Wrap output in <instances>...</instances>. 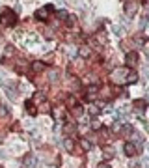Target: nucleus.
Here are the masks:
<instances>
[{
  "label": "nucleus",
  "mask_w": 149,
  "mask_h": 168,
  "mask_svg": "<svg viewBox=\"0 0 149 168\" xmlns=\"http://www.w3.org/2000/svg\"><path fill=\"white\" fill-rule=\"evenodd\" d=\"M19 39L26 49H34V47H37L41 43V38L37 36V34H34V32L32 34H24V36H19Z\"/></svg>",
  "instance_id": "f03ea898"
},
{
  "label": "nucleus",
  "mask_w": 149,
  "mask_h": 168,
  "mask_svg": "<svg viewBox=\"0 0 149 168\" xmlns=\"http://www.w3.org/2000/svg\"><path fill=\"white\" fill-rule=\"evenodd\" d=\"M99 168H110V164H104L103 163V164H99Z\"/></svg>",
  "instance_id": "c756f323"
},
{
  "label": "nucleus",
  "mask_w": 149,
  "mask_h": 168,
  "mask_svg": "<svg viewBox=\"0 0 149 168\" xmlns=\"http://www.w3.org/2000/svg\"><path fill=\"white\" fill-rule=\"evenodd\" d=\"M48 13H51V6H45V8H39L37 11H35V19H39V21H43L48 17Z\"/></svg>",
  "instance_id": "39448f33"
},
{
  "label": "nucleus",
  "mask_w": 149,
  "mask_h": 168,
  "mask_svg": "<svg viewBox=\"0 0 149 168\" xmlns=\"http://www.w3.org/2000/svg\"><path fill=\"white\" fill-rule=\"evenodd\" d=\"M6 155H4V151H0V159H4Z\"/></svg>",
  "instance_id": "2f4dec72"
},
{
  "label": "nucleus",
  "mask_w": 149,
  "mask_h": 168,
  "mask_svg": "<svg viewBox=\"0 0 149 168\" xmlns=\"http://www.w3.org/2000/svg\"><path fill=\"white\" fill-rule=\"evenodd\" d=\"M144 28H145V32L149 34V21H145V26H144Z\"/></svg>",
  "instance_id": "c85d7f7f"
},
{
  "label": "nucleus",
  "mask_w": 149,
  "mask_h": 168,
  "mask_svg": "<svg viewBox=\"0 0 149 168\" xmlns=\"http://www.w3.org/2000/svg\"><path fill=\"white\" fill-rule=\"evenodd\" d=\"M95 39H97V43H99V45H104V43H106V36H104L103 32H97Z\"/></svg>",
  "instance_id": "dca6fc26"
},
{
  "label": "nucleus",
  "mask_w": 149,
  "mask_h": 168,
  "mask_svg": "<svg viewBox=\"0 0 149 168\" xmlns=\"http://www.w3.org/2000/svg\"><path fill=\"white\" fill-rule=\"evenodd\" d=\"M131 131H132V127L129 123H121V127H119V133H121V135H131Z\"/></svg>",
  "instance_id": "ddd939ff"
},
{
  "label": "nucleus",
  "mask_w": 149,
  "mask_h": 168,
  "mask_svg": "<svg viewBox=\"0 0 149 168\" xmlns=\"http://www.w3.org/2000/svg\"><path fill=\"white\" fill-rule=\"evenodd\" d=\"M15 21H17V17L11 10H2L0 11V24L2 26H13Z\"/></svg>",
  "instance_id": "7ed1b4c3"
},
{
  "label": "nucleus",
  "mask_w": 149,
  "mask_h": 168,
  "mask_svg": "<svg viewBox=\"0 0 149 168\" xmlns=\"http://www.w3.org/2000/svg\"><path fill=\"white\" fill-rule=\"evenodd\" d=\"M6 92H8V97H10L11 101H15V99H17V92H13L11 88H6Z\"/></svg>",
  "instance_id": "5701e85b"
},
{
  "label": "nucleus",
  "mask_w": 149,
  "mask_h": 168,
  "mask_svg": "<svg viewBox=\"0 0 149 168\" xmlns=\"http://www.w3.org/2000/svg\"><path fill=\"white\" fill-rule=\"evenodd\" d=\"M30 67H32L34 73H39V71H43V69H45V64H43V62H34Z\"/></svg>",
  "instance_id": "1a4fd4ad"
},
{
  "label": "nucleus",
  "mask_w": 149,
  "mask_h": 168,
  "mask_svg": "<svg viewBox=\"0 0 149 168\" xmlns=\"http://www.w3.org/2000/svg\"><path fill=\"white\" fill-rule=\"evenodd\" d=\"M80 56H82V58H88V56H90V49L88 47H82L80 49Z\"/></svg>",
  "instance_id": "b1692460"
},
{
  "label": "nucleus",
  "mask_w": 149,
  "mask_h": 168,
  "mask_svg": "<svg viewBox=\"0 0 149 168\" xmlns=\"http://www.w3.org/2000/svg\"><path fill=\"white\" fill-rule=\"evenodd\" d=\"M67 54H69V58H73V56H76V49H73V47H71L69 51H67Z\"/></svg>",
  "instance_id": "393cba45"
},
{
  "label": "nucleus",
  "mask_w": 149,
  "mask_h": 168,
  "mask_svg": "<svg viewBox=\"0 0 149 168\" xmlns=\"http://www.w3.org/2000/svg\"><path fill=\"white\" fill-rule=\"evenodd\" d=\"M145 101H149V90H147V99H145Z\"/></svg>",
  "instance_id": "72a5a7b5"
},
{
  "label": "nucleus",
  "mask_w": 149,
  "mask_h": 168,
  "mask_svg": "<svg viewBox=\"0 0 149 168\" xmlns=\"http://www.w3.org/2000/svg\"><path fill=\"white\" fill-rule=\"evenodd\" d=\"M48 77H51L52 82H58L60 80V71L58 69H51V71H48Z\"/></svg>",
  "instance_id": "f8f14e48"
},
{
  "label": "nucleus",
  "mask_w": 149,
  "mask_h": 168,
  "mask_svg": "<svg viewBox=\"0 0 149 168\" xmlns=\"http://www.w3.org/2000/svg\"><path fill=\"white\" fill-rule=\"evenodd\" d=\"M147 150H149V146H147Z\"/></svg>",
  "instance_id": "f704fd0d"
},
{
  "label": "nucleus",
  "mask_w": 149,
  "mask_h": 168,
  "mask_svg": "<svg viewBox=\"0 0 149 168\" xmlns=\"http://www.w3.org/2000/svg\"><path fill=\"white\" fill-rule=\"evenodd\" d=\"M110 79L116 84H132V82L138 80V77H136L134 71H131L129 67H117L110 73Z\"/></svg>",
  "instance_id": "f257e3e1"
},
{
  "label": "nucleus",
  "mask_w": 149,
  "mask_h": 168,
  "mask_svg": "<svg viewBox=\"0 0 149 168\" xmlns=\"http://www.w3.org/2000/svg\"><path fill=\"white\" fill-rule=\"evenodd\" d=\"M145 131H149V123H145Z\"/></svg>",
  "instance_id": "473e14b6"
},
{
  "label": "nucleus",
  "mask_w": 149,
  "mask_h": 168,
  "mask_svg": "<svg viewBox=\"0 0 149 168\" xmlns=\"http://www.w3.org/2000/svg\"><path fill=\"white\" fill-rule=\"evenodd\" d=\"M114 34H116V36H123V34H125V28L119 26V24H116L114 26Z\"/></svg>",
  "instance_id": "412c9836"
},
{
  "label": "nucleus",
  "mask_w": 149,
  "mask_h": 168,
  "mask_svg": "<svg viewBox=\"0 0 149 168\" xmlns=\"http://www.w3.org/2000/svg\"><path fill=\"white\" fill-rule=\"evenodd\" d=\"M71 112H73V116H75V118H80L84 110H82L80 105H73V107H71Z\"/></svg>",
  "instance_id": "9d476101"
},
{
  "label": "nucleus",
  "mask_w": 149,
  "mask_h": 168,
  "mask_svg": "<svg viewBox=\"0 0 149 168\" xmlns=\"http://www.w3.org/2000/svg\"><path fill=\"white\" fill-rule=\"evenodd\" d=\"M34 164H35V159H34V155H26V159H24V166L32 168Z\"/></svg>",
  "instance_id": "2eb2a0df"
},
{
  "label": "nucleus",
  "mask_w": 149,
  "mask_h": 168,
  "mask_svg": "<svg viewBox=\"0 0 149 168\" xmlns=\"http://www.w3.org/2000/svg\"><path fill=\"white\" fill-rule=\"evenodd\" d=\"M80 144H82V148H84V151H90V150H91V142H88L86 138H82V140H80Z\"/></svg>",
  "instance_id": "aec40b11"
},
{
  "label": "nucleus",
  "mask_w": 149,
  "mask_h": 168,
  "mask_svg": "<svg viewBox=\"0 0 149 168\" xmlns=\"http://www.w3.org/2000/svg\"><path fill=\"white\" fill-rule=\"evenodd\" d=\"M6 116H10V110H8V107L0 105V118H6Z\"/></svg>",
  "instance_id": "4be33fe9"
},
{
  "label": "nucleus",
  "mask_w": 149,
  "mask_h": 168,
  "mask_svg": "<svg viewBox=\"0 0 149 168\" xmlns=\"http://www.w3.org/2000/svg\"><path fill=\"white\" fill-rule=\"evenodd\" d=\"M125 11H127V15H134L136 13V0H129L125 4Z\"/></svg>",
  "instance_id": "0eeeda50"
},
{
  "label": "nucleus",
  "mask_w": 149,
  "mask_h": 168,
  "mask_svg": "<svg viewBox=\"0 0 149 168\" xmlns=\"http://www.w3.org/2000/svg\"><path fill=\"white\" fill-rule=\"evenodd\" d=\"M144 73H145V77L149 79V67H145V69H144Z\"/></svg>",
  "instance_id": "7c9ffc66"
},
{
  "label": "nucleus",
  "mask_w": 149,
  "mask_h": 168,
  "mask_svg": "<svg viewBox=\"0 0 149 168\" xmlns=\"http://www.w3.org/2000/svg\"><path fill=\"white\" fill-rule=\"evenodd\" d=\"M103 151H104L106 159H112V157H114V150H112L110 146H106V148H103Z\"/></svg>",
  "instance_id": "6ab92c4d"
},
{
  "label": "nucleus",
  "mask_w": 149,
  "mask_h": 168,
  "mask_svg": "<svg viewBox=\"0 0 149 168\" xmlns=\"http://www.w3.org/2000/svg\"><path fill=\"white\" fill-rule=\"evenodd\" d=\"M90 112H91V114H93V116H97V114H99V112H101V110H99L97 107H90Z\"/></svg>",
  "instance_id": "a878e982"
},
{
  "label": "nucleus",
  "mask_w": 149,
  "mask_h": 168,
  "mask_svg": "<svg viewBox=\"0 0 149 168\" xmlns=\"http://www.w3.org/2000/svg\"><path fill=\"white\" fill-rule=\"evenodd\" d=\"M123 151H125V155L132 157V155H136V153H138V148L134 146V142H127V144L123 146Z\"/></svg>",
  "instance_id": "20e7f679"
},
{
  "label": "nucleus",
  "mask_w": 149,
  "mask_h": 168,
  "mask_svg": "<svg viewBox=\"0 0 149 168\" xmlns=\"http://www.w3.org/2000/svg\"><path fill=\"white\" fill-rule=\"evenodd\" d=\"M97 92H99V86H91V88H88V99L95 97V95H97Z\"/></svg>",
  "instance_id": "f3484780"
},
{
  "label": "nucleus",
  "mask_w": 149,
  "mask_h": 168,
  "mask_svg": "<svg viewBox=\"0 0 149 168\" xmlns=\"http://www.w3.org/2000/svg\"><path fill=\"white\" fill-rule=\"evenodd\" d=\"M63 146H65V150H67L69 153H73V151H75V142H73V138H65Z\"/></svg>",
  "instance_id": "9b49d317"
},
{
  "label": "nucleus",
  "mask_w": 149,
  "mask_h": 168,
  "mask_svg": "<svg viewBox=\"0 0 149 168\" xmlns=\"http://www.w3.org/2000/svg\"><path fill=\"white\" fill-rule=\"evenodd\" d=\"M56 4H58V8H63V6H65V2H63V0H58Z\"/></svg>",
  "instance_id": "cd10ccee"
},
{
  "label": "nucleus",
  "mask_w": 149,
  "mask_h": 168,
  "mask_svg": "<svg viewBox=\"0 0 149 168\" xmlns=\"http://www.w3.org/2000/svg\"><path fill=\"white\" fill-rule=\"evenodd\" d=\"M132 107H134V110H136V112H140V114H142V112L145 110V107H147V101L145 99H136Z\"/></svg>",
  "instance_id": "423d86ee"
},
{
  "label": "nucleus",
  "mask_w": 149,
  "mask_h": 168,
  "mask_svg": "<svg viewBox=\"0 0 149 168\" xmlns=\"http://www.w3.org/2000/svg\"><path fill=\"white\" fill-rule=\"evenodd\" d=\"M0 84H2V86H6V75H4V73H0Z\"/></svg>",
  "instance_id": "bb28decb"
},
{
  "label": "nucleus",
  "mask_w": 149,
  "mask_h": 168,
  "mask_svg": "<svg viewBox=\"0 0 149 168\" xmlns=\"http://www.w3.org/2000/svg\"><path fill=\"white\" fill-rule=\"evenodd\" d=\"M125 62H127L129 66H134V64L138 62V54H136V52H129V54H127V58H125Z\"/></svg>",
  "instance_id": "6e6552de"
},
{
  "label": "nucleus",
  "mask_w": 149,
  "mask_h": 168,
  "mask_svg": "<svg viewBox=\"0 0 149 168\" xmlns=\"http://www.w3.org/2000/svg\"><path fill=\"white\" fill-rule=\"evenodd\" d=\"M26 112H28V114H35V107H34V103L32 101H26Z\"/></svg>",
  "instance_id": "a211bd4d"
},
{
  "label": "nucleus",
  "mask_w": 149,
  "mask_h": 168,
  "mask_svg": "<svg viewBox=\"0 0 149 168\" xmlns=\"http://www.w3.org/2000/svg\"><path fill=\"white\" fill-rule=\"evenodd\" d=\"M63 131H65V135H71V133H75V131H76V125H75V123H65Z\"/></svg>",
  "instance_id": "4468645a"
}]
</instances>
